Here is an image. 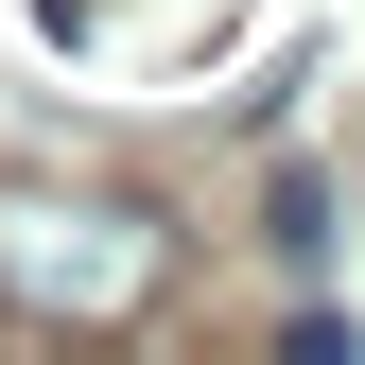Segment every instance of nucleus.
<instances>
[{
    "label": "nucleus",
    "instance_id": "nucleus-1",
    "mask_svg": "<svg viewBox=\"0 0 365 365\" xmlns=\"http://www.w3.org/2000/svg\"><path fill=\"white\" fill-rule=\"evenodd\" d=\"M0 296L53 331H140L174 296V226L122 192H0Z\"/></svg>",
    "mask_w": 365,
    "mask_h": 365
}]
</instances>
